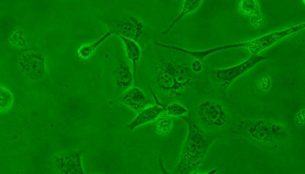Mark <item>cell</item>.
I'll use <instances>...</instances> for the list:
<instances>
[{
    "mask_svg": "<svg viewBox=\"0 0 305 174\" xmlns=\"http://www.w3.org/2000/svg\"><path fill=\"white\" fill-rule=\"evenodd\" d=\"M181 118L187 124L188 132L180 158L173 173H192L200 164L209 145V140L192 119L187 116Z\"/></svg>",
    "mask_w": 305,
    "mask_h": 174,
    "instance_id": "cell-1",
    "label": "cell"
},
{
    "mask_svg": "<svg viewBox=\"0 0 305 174\" xmlns=\"http://www.w3.org/2000/svg\"><path fill=\"white\" fill-rule=\"evenodd\" d=\"M154 72L158 88L171 96L180 93L191 81L189 68L166 59L155 66Z\"/></svg>",
    "mask_w": 305,
    "mask_h": 174,
    "instance_id": "cell-2",
    "label": "cell"
},
{
    "mask_svg": "<svg viewBox=\"0 0 305 174\" xmlns=\"http://www.w3.org/2000/svg\"><path fill=\"white\" fill-rule=\"evenodd\" d=\"M239 128L251 139L263 142H272L286 134L285 127L282 124L269 119L243 120Z\"/></svg>",
    "mask_w": 305,
    "mask_h": 174,
    "instance_id": "cell-3",
    "label": "cell"
},
{
    "mask_svg": "<svg viewBox=\"0 0 305 174\" xmlns=\"http://www.w3.org/2000/svg\"><path fill=\"white\" fill-rule=\"evenodd\" d=\"M197 114L201 124L208 128L217 129L225 126L229 115L223 106L214 100H206L198 106Z\"/></svg>",
    "mask_w": 305,
    "mask_h": 174,
    "instance_id": "cell-4",
    "label": "cell"
},
{
    "mask_svg": "<svg viewBox=\"0 0 305 174\" xmlns=\"http://www.w3.org/2000/svg\"><path fill=\"white\" fill-rule=\"evenodd\" d=\"M305 28V23H301L283 30L274 31L248 41L246 47L251 55H258L283 38L300 32Z\"/></svg>",
    "mask_w": 305,
    "mask_h": 174,
    "instance_id": "cell-5",
    "label": "cell"
},
{
    "mask_svg": "<svg viewBox=\"0 0 305 174\" xmlns=\"http://www.w3.org/2000/svg\"><path fill=\"white\" fill-rule=\"evenodd\" d=\"M265 58L258 54L252 55L247 60L235 66L216 70L213 74L221 84V87L223 89L227 88L234 79L264 60Z\"/></svg>",
    "mask_w": 305,
    "mask_h": 174,
    "instance_id": "cell-6",
    "label": "cell"
},
{
    "mask_svg": "<svg viewBox=\"0 0 305 174\" xmlns=\"http://www.w3.org/2000/svg\"><path fill=\"white\" fill-rule=\"evenodd\" d=\"M117 25L120 29L119 35L135 41L141 36L144 28L142 22L132 15L123 18Z\"/></svg>",
    "mask_w": 305,
    "mask_h": 174,
    "instance_id": "cell-7",
    "label": "cell"
},
{
    "mask_svg": "<svg viewBox=\"0 0 305 174\" xmlns=\"http://www.w3.org/2000/svg\"><path fill=\"white\" fill-rule=\"evenodd\" d=\"M121 102L138 113L147 106L148 101L138 87L131 86L123 92Z\"/></svg>",
    "mask_w": 305,
    "mask_h": 174,
    "instance_id": "cell-8",
    "label": "cell"
},
{
    "mask_svg": "<svg viewBox=\"0 0 305 174\" xmlns=\"http://www.w3.org/2000/svg\"><path fill=\"white\" fill-rule=\"evenodd\" d=\"M164 111L165 107L158 104L146 106L137 113L127 127L131 131H133L140 126L154 121Z\"/></svg>",
    "mask_w": 305,
    "mask_h": 174,
    "instance_id": "cell-9",
    "label": "cell"
},
{
    "mask_svg": "<svg viewBox=\"0 0 305 174\" xmlns=\"http://www.w3.org/2000/svg\"><path fill=\"white\" fill-rule=\"evenodd\" d=\"M129 67L124 62L119 65L116 71V83L123 92L132 86L133 76Z\"/></svg>",
    "mask_w": 305,
    "mask_h": 174,
    "instance_id": "cell-10",
    "label": "cell"
},
{
    "mask_svg": "<svg viewBox=\"0 0 305 174\" xmlns=\"http://www.w3.org/2000/svg\"><path fill=\"white\" fill-rule=\"evenodd\" d=\"M119 36L123 43L126 56L132 64L133 75L135 76L137 70V64L140 58V48L134 40L121 35H119Z\"/></svg>",
    "mask_w": 305,
    "mask_h": 174,
    "instance_id": "cell-11",
    "label": "cell"
},
{
    "mask_svg": "<svg viewBox=\"0 0 305 174\" xmlns=\"http://www.w3.org/2000/svg\"><path fill=\"white\" fill-rule=\"evenodd\" d=\"M201 2L202 1L201 0H184L181 12L167 28L160 33L161 35H164L168 34L182 18L186 15L196 10L200 6Z\"/></svg>",
    "mask_w": 305,
    "mask_h": 174,
    "instance_id": "cell-12",
    "label": "cell"
},
{
    "mask_svg": "<svg viewBox=\"0 0 305 174\" xmlns=\"http://www.w3.org/2000/svg\"><path fill=\"white\" fill-rule=\"evenodd\" d=\"M162 113L154 120L153 128L156 133L164 136L168 134L172 128L173 117Z\"/></svg>",
    "mask_w": 305,
    "mask_h": 174,
    "instance_id": "cell-13",
    "label": "cell"
},
{
    "mask_svg": "<svg viewBox=\"0 0 305 174\" xmlns=\"http://www.w3.org/2000/svg\"><path fill=\"white\" fill-rule=\"evenodd\" d=\"M239 10L241 13L252 16L259 14L258 2L255 0H242L239 1Z\"/></svg>",
    "mask_w": 305,
    "mask_h": 174,
    "instance_id": "cell-14",
    "label": "cell"
},
{
    "mask_svg": "<svg viewBox=\"0 0 305 174\" xmlns=\"http://www.w3.org/2000/svg\"><path fill=\"white\" fill-rule=\"evenodd\" d=\"M165 111L172 117H182L188 112V109L179 103H172L165 107Z\"/></svg>",
    "mask_w": 305,
    "mask_h": 174,
    "instance_id": "cell-15",
    "label": "cell"
},
{
    "mask_svg": "<svg viewBox=\"0 0 305 174\" xmlns=\"http://www.w3.org/2000/svg\"><path fill=\"white\" fill-rule=\"evenodd\" d=\"M13 98L11 93L7 89L0 88V110H7L11 105Z\"/></svg>",
    "mask_w": 305,
    "mask_h": 174,
    "instance_id": "cell-16",
    "label": "cell"
},
{
    "mask_svg": "<svg viewBox=\"0 0 305 174\" xmlns=\"http://www.w3.org/2000/svg\"><path fill=\"white\" fill-rule=\"evenodd\" d=\"M295 124L299 126H303L305 123V109H301L296 115L294 119Z\"/></svg>",
    "mask_w": 305,
    "mask_h": 174,
    "instance_id": "cell-17",
    "label": "cell"
},
{
    "mask_svg": "<svg viewBox=\"0 0 305 174\" xmlns=\"http://www.w3.org/2000/svg\"><path fill=\"white\" fill-rule=\"evenodd\" d=\"M203 69L201 61L199 60H194L191 64V70L193 71L198 72L201 71Z\"/></svg>",
    "mask_w": 305,
    "mask_h": 174,
    "instance_id": "cell-18",
    "label": "cell"
},
{
    "mask_svg": "<svg viewBox=\"0 0 305 174\" xmlns=\"http://www.w3.org/2000/svg\"><path fill=\"white\" fill-rule=\"evenodd\" d=\"M263 22V19L260 14L252 16L250 19V23L255 26L261 25Z\"/></svg>",
    "mask_w": 305,
    "mask_h": 174,
    "instance_id": "cell-19",
    "label": "cell"
}]
</instances>
